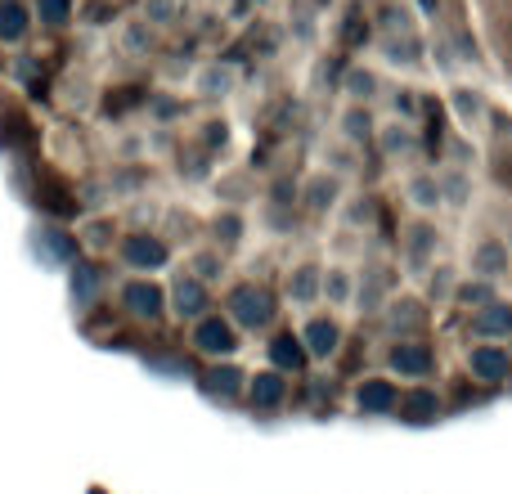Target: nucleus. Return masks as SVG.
Masks as SVG:
<instances>
[{
	"mask_svg": "<svg viewBox=\"0 0 512 494\" xmlns=\"http://www.w3.org/2000/svg\"><path fill=\"white\" fill-rule=\"evenodd\" d=\"M207 131H212V135H207V140H212V144H225V140H230V135H225V131H230V126H225V122H212V126H207Z\"/></svg>",
	"mask_w": 512,
	"mask_h": 494,
	"instance_id": "39",
	"label": "nucleus"
},
{
	"mask_svg": "<svg viewBox=\"0 0 512 494\" xmlns=\"http://www.w3.org/2000/svg\"><path fill=\"white\" fill-rule=\"evenodd\" d=\"M288 301L292 306H315L324 301V270L319 265H297L288 274Z\"/></svg>",
	"mask_w": 512,
	"mask_h": 494,
	"instance_id": "20",
	"label": "nucleus"
},
{
	"mask_svg": "<svg viewBox=\"0 0 512 494\" xmlns=\"http://www.w3.org/2000/svg\"><path fill=\"white\" fill-rule=\"evenodd\" d=\"M301 203L319 216L337 212V207H342V176H333V171H315V176L301 185Z\"/></svg>",
	"mask_w": 512,
	"mask_h": 494,
	"instance_id": "16",
	"label": "nucleus"
},
{
	"mask_svg": "<svg viewBox=\"0 0 512 494\" xmlns=\"http://www.w3.org/2000/svg\"><path fill=\"white\" fill-rule=\"evenodd\" d=\"M391 108H396V117H414L418 113V99H414V90H396V99H391Z\"/></svg>",
	"mask_w": 512,
	"mask_h": 494,
	"instance_id": "37",
	"label": "nucleus"
},
{
	"mask_svg": "<svg viewBox=\"0 0 512 494\" xmlns=\"http://www.w3.org/2000/svg\"><path fill=\"white\" fill-rule=\"evenodd\" d=\"M423 301L414 297H400V301H387V333L396 337V342H409V337H418V328H423Z\"/></svg>",
	"mask_w": 512,
	"mask_h": 494,
	"instance_id": "18",
	"label": "nucleus"
},
{
	"mask_svg": "<svg viewBox=\"0 0 512 494\" xmlns=\"http://www.w3.org/2000/svg\"><path fill=\"white\" fill-rule=\"evenodd\" d=\"M400 405V387L391 378H364L355 387V409L369 418H382V414H396Z\"/></svg>",
	"mask_w": 512,
	"mask_h": 494,
	"instance_id": "11",
	"label": "nucleus"
},
{
	"mask_svg": "<svg viewBox=\"0 0 512 494\" xmlns=\"http://www.w3.org/2000/svg\"><path fill=\"white\" fill-rule=\"evenodd\" d=\"M239 382H243V373L234 369V364L207 373V387H212V396H234V391H239Z\"/></svg>",
	"mask_w": 512,
	"mask_h": 494,
	"instance_id": "34",
	"label": "nucleus"
},
{
	"mask_svg": "<svg viewBox=\"0 0 512 494\" xmlns=\"http://www.w3.org/2000/svg\"><path fill=\"white\" fill-rule=\"evenodd\" d=\"M283 396H288V373L279 369H261L248 378V400L252 409H279Z\"/></svg>",
	"mask_w": 512,
	"mask_h": 494,
	"instance_id": "17",
	"label": "nucleus"
},
{
	"mask_svg": "<svg viewBox=\"0 0 512 494\" xmlns=\"http://www.w3.org/2000/svg\"><path fill=\"white\" fill-rule=\"evenodd\" d=\"M126 45H131V50H144V45H149V36H144L140 27H126Z\"/></svg>",
	"mask_w": 512,
	"mask_h": 494,
	"instance_id": "38",
	"label": "nucleus"
},
{
	"mask_svg": "<svg viewBox=\"0 0 512 494\" xmlns=\"http://www.w3.org/2000/svg\"><path fill=\"white\" fill-rule=\"evenodd\" d=\"M194 346L203 355H212V360H234L239 355V328L225 315H203L194 324Z\"/></svg>",
	"mask_w": 512,
	"mask_h": 494,
	"instance_id": "3",
	"label": "nucleus"
},
{
	"mask_svg": "<svg viewBox=\"0 0 512 494\" xmlns=\"http://www.w3.org/2000/svg\"><path fill=\"white\" fill-rule=\"evenodd\" d=\"M221 270H225L221 252H198V256H189V274H194V279H203V283L221 279Z\"/></svg>",
	"mask_w": 512,
	"mask_h": 494,
	"instance_id": "32",
	"label": "nucleus"
},
{
	"mask_svg": "<svg viewBox=\"0 0 512 494\" xmlns=\"http://www.w3.org/2000/svg\"><path fill=\"white\" fill-rule=\"evenodd\" d=\"M468 270H472V279H486V283L508 279L512 274V247L504 239H481L468 252Z\"/></svg>",
	"mask_w": 512,
	"mask_h": 494,
	"instance_id": "5",
	"label": "nucleus"
},
{
	"mask_svg": "<svg viewBox=\"0 0 512 494\" xmlns=\"http://www.w3.org/2000/svg\"><path fill=\"white\" fill-rule=\"evenodd\" d=\"M234 90H239V68L234 63H203L194 77V95L198 99H230Z\"/></svg>",
	"mask_w": 512,
	"mask_h": 494,
	"instance_id": "14",
	"label": "nucleus"
},
{
	"mask_svg": "<svg viewBox=\"0 0 512 494\" xmlns=\"http://www.w3.org/2000/svg\"><path fill=\"white\" fill-rule=\"evenodd\" d=\"M382 54H387V63H396V68H414L418 63V41H382Z\"/></svg>",
	"mask_w": 512,
	"mask_h": 494,
	"instance_id": "33",
	"label": "nucleus"
},
{
	"mask_svg": "<svg viewBox=\"0 0 512 494\" xmlns=\"http://www.w3.org/2000/svg\"><path fill=\"white\" fill-rule=\"evenodd\" d=\"M144 14H149V23H171L180 14V5L176 0H144Z\"/></svg>",
	"mask_w": 512,
	"mask_h": 494,
	"instance_id": "36",
	"label": "nucleus"
},
{
	"mask_svg": "<svg viewBox=\"0 0 512 494\" xmlns=\"http://www.w3.org/2000/svg\"><path fill=\"white\" fill-rule=\"evenodd\" d=\"M468 373L477 382H504L512 373V351L499 342H477L468 346Z\"/></svg>",
	"mask_w": 512,
	"mask_h": 494,
	"instance_id": "7",
	"label": "nucleus"
},
{
	"mask_svg": "<svg viewBox=\"0 0 512 494\" xmlns=\"http://www.w3.org/2000/svg\"><path fill=\"white\" fill-rule=\"evenodd\" d=\"M337 131H342V140L351 149H360V144H369L378 135V122H373V113L364 104H346L342 117H337Z\"/></svg>",
	"mask_w": 512,
	"mask_h": 494,
	"instance_id": "21",
	"label": "nucleus"
},
{
	"mask_svg": "<svg viewBox=\"0 0 512 494\" xmlns=\"http://www.w3.org/2000/svg\"><path fill=\"white\" fill-rule=\"evenodd\" d=\"M450 113H454V122L463 126V131H481L486 126V117H490V99L481 95L477 86H454L450 90Z\"/></svg>",
	"mask_w": 512,
	"mask_h": 494,
	"instance_id": "12",
	"label": "nucleus"
},
{
	"mask_svg": "<svg viewBox=\"0 0 512 494\" xmlns=\"http://www.w3.org/2000/svg\"><path fill=\"white\" fill-rule=\"evenodd\" d=\"M396 414L405 418V423H414V427L436 423V418H441V396H436L432 387H414V391H405V396H400Z\"/></svg>",
	"mask_w": 512,
	"mask_h": 494,
	"instance_id": "19",
	"label": "nucleus"
},
{
	"mask_svg": "<svg viewBox=\"0 0 512 494\" xmlns=\"http://www.w3.org/2000/svg\"><path fill=\"white\" fill-rule=\"evenodd\" d=\"M436 239H441V234H436L427 221H418L414 230H409V243H405V261H409V270H423V274L432 270L427 261H432V252H436Z\"/></svg>",
	"mask_w": 512,
	"mask_h": 494,
	"instance_id": "24",
	"label": "nucleus"
},
{
	"mask_svg": "<svg viewBox=\"0 0 512 494\" xmlns=\"http://www.w3.org/2000/svg\"><path fill=\"white\" fill-rule=\"evenodd\" d=\"M122 310H131L135 319H158L167 310V288H158L153 279L122 283Z\"/></svg>",
	"mask_w": 512,
	"mask_h": 494,
	"instance_id": "10",
	"label": "nucleus"
},
{
	"mask_svg": "<svg viewBox=\"0 0 512 494\" xmlns=\"http://www.w3.org/2000/svg\"><path fill=\"white\" fill-rule=\"evenodd\" d=\"M301 346H306V360H333L337 355V346H342V324L337 319H328V315H315V319H306V328H301Z\"/></svg>",
	"mask_w": 512,
	"mask_h": 494,
	"instance_id": "8",
	"label": "nucleus"
},
{
	"mask_svg": "<svg viewBox=\"0 0 512 494\" xmlns=\"http://www.w3.org/2000/svg\"><path fill=\"white\" fill-rule=\"evenodd\" d=\"M459 270L454 265H432L427 270V301H436V306H445V301L459 297Z\"/></svg>",
	"mask_w": 512,
	"mask_h": 494,
	"instance_id": "29",
	"label": "nucleus"
},
{
	"mask_svg": "<svg viewBox=\"0 0 512 494\" xmlns=\"http://www.w3.org/2000/svg\"><path fill=\"white\" fill-rule=\"evenodd\" d=\"M36 18L45 27H63L72 18V0H36Z\"/></svg>",
	"mask_w": 512,
	"mask_h": 494,
	"instance_id": "35",
	"label": "nucleus"
},
{
	"mask_svg": "<svg viewBox=\"0 0 512 494\" xmlns=\"http://www.w3.org/2000/svg\"><path fill=\"white\" fill-rule=\"evenodd\" d=\"M405 203L414 207L418 216H432L445 207V194H441V176L436 171H414V176L405 180Z\"/></svg>",
	"mask_w": 512,
	"mask_h": 494,
	"instance_id": "15",
	"label": "nucleus"
},
{
	"mask_svg": "<svg viewBox=\"0 0 512 494\" xmlns=\"http://www.w3.org/2000/svg\"><path fill=\"white\" fill-rule=\"evenodd\" d=\"M167 310L176 319H203L207 310H212V292H207V283L203 279H194V274H176V279H171V288H167Z\"/></svg>",
	"mask_w": 512,
	"mask_h": 494,
	"instance_id": "2",
	"label": "nucleus"
},
{
	"mask_svg": "<svg viewBox=\"0 0 512 494\" xmlns=\"http://www.w3.org/2000/svg\"><path fill=\"white\" fill-rule=\"evenodd\" d=\"M468 333L477 337V342H508L512 337V301H490V306L472 310L468 319Z\"/></svg>",
	"mask_w": 512,
	"mask_h": 494,
	"instance_id": "6",
	"label": "nucleus"
},
{
	"mask_svg": "<svg viewBox=\"0 0 512 494\" xmlns=\"http://www.w3.org/2000/svg\"><path fill=\"white\" fill-rule=\"evenodd\" d=\"M342 95H346V104H364V108H369L373 99L382 95L378 72H373V68H351L342 77Z\"/></svg>",
	"mask_w": 512,
	"mask_h": 494,
	"instance_id": "23",
	"label": "nucleus"
},
{
	"mask_svg": "<svg viewBox=\"0 0 512 494\" xmlns=\"http://www.w3.org/2000/svg\"><path fill=\"white\" fill-rule=\"evenodd\" d=\"M454 301L481 310V306H490V301H499V292H495V283H486V279H463L459 283V297H454Z\"/></svg>",
	"mask_w": 512,
	"mask_h": 494,
	"instance_id": "30",
	"label": "nucleus"
},
{
	"mask_svg": "<svg viewBox=\"0 0 512 494\" xmlns=\"http://www.w3.org/2000/svg\"><path fill=\"white\" fill-rule=\"evenodd\" d=\"M122 261L131 265V270L149 274V270H162V265L171 261V247L158 239V234H131V239H122Z\"/></svg>",
	"mask_w": 512,
	"mask_h": 494,
	"instance_id": "9",
	"label": "nucleus"
},
{
	"mask_svg": "<svg viewBox=\"0 0 512 494\" xmlns=\"http://www.w3.org/2000/svg\"><path fill=\"white\" fill-rule=\"evenodd\" d=\"M441 176V194H445V207H472V194H477V185H472V176L463 167H450V171H436Z\"/></svg>",
	"mask_w": 512,
	"mask_h": 494,
	"instance_id": "27",
	"label": "nucleus"
},
{
	"mask_svg": "<svg viewBox=\"0 0 512 494\" xmlns=\"http://www.w3.org/2000/svg\"><path fill=\"white\" fill-rule=\"evenodd\" d=\"M324 301L328 306H351L355 301V274L346 265H328L324 270Z\"/></svg>",
	"mask_w": 512,
	"mask_h": 494,
	"instance_id": "28",
	"label": "nucleus"
},
{
	"mask_svg": "<svg viewBox=\"0 0 512 494\" xmlns=\"http://www.w3.org/2000/svg\"><path fill=\"white\" fill-rule=\"evenodd\" d=\"M225 319H230L239 333H261L274 319V297L261 283H234V288L225 292Z\"/></svg>",
	"mask_w": 512,
	"mask_h": 494,
	"instance_id": "1",
	"label": "nucleus"
},
{
	"mask_svg": "<svg viewBox=\"0 0 512 494\" xmlns=\"http://www.w3.org/2000/svg\"><path fill=\"white\" fill-rule=\"evenodd\" d=\"M373 144L382 149V158H387V162H405V158H414V153H418V135H414V126L400 122V117L382 122V126H378V135H373Z\"/></svg>",
	"mask_w": 512,
	"mask_h": 494,
	"instance_id": "13",
	"label": "nucleus"
},
{
	"mask_svg": "<svg viewBox=\"0 0 512 494\" xmlns=\"http://www.w3.org/2000/svg\"><path fill=\"white\" fill-rule=\"evenodd\" d=\"M387 364H391V373H400V378H409V382H423V378H432V373H436L432 346L418 342V337H409V342H396V346H391V351H387Z\"/></svg>",
	"mask_w": 512,
	"mask_h": 494,
	"instance_id": "4",
	"label": "nucleus"
},
{
	"mask_svg": "<svg viewBox=\"0 0 512 494\" xmlns=\"http://www.w3.org/2000/svg\"><path fill=\"white\" fill-rule=\"evenodd\" d=\"M95 288H99V274L90 270V265H77V270H72V301H77V306H90V301H95Z\"/></svg>",
	"mask_w": 512,
	"mask_h": 494,
	"instance_id": "31",
	"label": "nucleus"
},
{
	"mask_svg": "<svg viewBox=\"0 0 512 494\" xmlns=\"http://www.w3.org/2000/svg\"><path fill=\"white\" fill-rule=\"evenodd\" d=\"M32 27V9L23 0H0V41L5 45H18Z\"/></svg>",
	"mask_w": 512,
	"mask_h": 494,
	"instance_id": "25",
	"label": "nucleus"
},
{
	"mask_svg": "<svg viewBox=\"0 0 512 494\" xmlns=\"http://www.w3.org/2000/svg\"><path fill=\"white\" fill-rule=\"evenodd\" d=\"M355 306H360V315H378V310L387 306V270L369 265V270L355 279Z\"/></svg>",
	"mask_w": 512,
	"mask_h": 494,
	"instance_id": "22",
	"label": "nucleus"
},
{
	"mask_svg": "<svg viewBox=\"0 0 512 494\" xmlns=\"http://www.w3.org/2000/svg\"><path fill=\"white\" fill-rule=\"evenodd\" d=\"M301 364H306V346H301V337H292V333H279L270 342V369H279V373H297Z\"/></svg>",
	"mask_w": 512,
	"mask_h": 494,
	"instance_id": "26",
	"label": "nucleus"
}]
</instances>
